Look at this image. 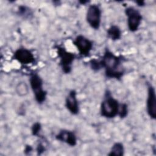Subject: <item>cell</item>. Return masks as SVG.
<instances>
[{
  "instance_id": "6da1fadb",
  "label": "cell",
  "mask_w": 156,
  "mask_h": 156,
  "mask_svg": "<svg viewBox=\"0 0 156 156\" xmlns=\"http://www.w3.org/2000/svg\"><path fill=\"white\" fill-rule=\"evenodd\" d=\"M100 62L102 68L105 69L107 77L121 80L124 74L122 57L117 56L109 49H106Z\"/></svg>"
},
{
  "instance_id": "7a4b0ae2",
  "label": "cell",
  "mask_w": 156,
  "mask_h": 156,
  "mask_svg": "<svg viewBox=\"0 0 156 156\" xmlns=\"http://www.w3.org/2000/svg\"><path fill=\"white\" fill-rule=\"evenodd\" d=\"M120 104L109 90H106L100 106L101 115L106 118H113L118 115Z\"/></svg>"
},
{
  "instance_id": "3957f363",
  "label": "cell",
  "mask_w": 156,
  "mask_h": 156,
  "mask_svg": "<svg viewBox=\"0 0 156 156\" xmlns=\"http://www.w3.org/2000/svg\"><path fill=\"white\" fill-rule=\"evenodd\" d=\"M29 82L36 102L39 104H43L46 99L48 93L43 88L42 79L38 74L32 73L30 76Z\"/></svg>"
},
{
  "instance_id": "277c9868",
  "label": "cell",
  "mask_w": 156,
  "mask_h": 156,
  "mask_svg": "<svg viewBox=\"0 0 156 156\" xmlns=\"http://www.w3.org/2000/svg\"><path fill=\"white\" fill-rule=\"evenodd\" d=\"M60 59L59 65L65 74H69L72 70V65L75 59L74 54L67 51L65 48L57 45L55 46Z\"/></svg>"
},
{
  "instance_id": "5b68a950",
  "label": "cell",
  "mask_w": 156,
  "mask_h": 156,
  "mask_svg": "<svg viewBox=\"0 0 156 156\" xmlns=\"http://www.w3.org/2000/svg\"><path fill=\"white\" fill-rule=\"evenodd\" d=\"M125 14L127 16L128 29L130 32L136 31L142 21L143 16L140 12L133 7H128L125 9Z\"/></svg>"
},
{
  "instance_id": "8992f818",
  "label": "cell",
  "mask_w": 156,
  "mask_h": 156,
  "mask_svg": "<svg viewBox=\"0 0 156 156\" xmlns=\"http://www.w3.org/2000/svg\"><path fill=\"white\" fill-rule=\"evenodd\" d=\"M101 10L97 4L90 5L86 13V20L89 26L95 29L98 30L101 22Z\"/></svg>"
},
{
  "instance_id": "52a82bcc",
  "label": "cell",
  "mask_w": 156,
  "mask_h": 156,
  "mask_svg": "<svg viewBox=\"0 0 156 156\" xmlns=\"http://www.w3.org/2000/svg\"><path fill=\"white\" fill-rule=\"evenodd\" d=\"M73 44L79 51V54L84 57L89 56L93 49V42L83 35H77L73 41Z\"/></svg>"
},
{
  "instance_id": "ba28073f",
  "label": "cell",
  "mask_w": 156,
  "mask_h": 156,
  "mask_svg": "<svg viewBox=\"0 0 156 156\" xmlns=\"http://www.w3.org/2000/svg\"><path fill=\"white\" fill-rule=\"evenodd\" d=\"M146 109L149 116L156 119V95L155 90L152 84L147 85V98L146 100Z\"/></svg>"
},
{
  "instance_id": "9c48e42d",
  "label": "cell",
  "mask_w": 156,
  "mask_h": 156,
  "mask_svg": "<svg viewBox=\"0 0 156 156\" xmlns=\"http://www.w3.org/2000/svg\"><path fill=\"white\" fill-rule=\"evenodd\" d=\"M13 58L22 65L32 64L35 60L33 53L26 48H19L16 49L13 53Z\"/></svg>"
},
{
  "instance_id": "30bf717a",
  "label": "cell",
  "mask_w": 156,
  "mask_h": 156,
  "mask_svg": "<svg viewBox=\"0 0 156 156\" xmlns=\"http://www.w3.org/2000/svg\"><path fill=\"white\" fill-rule=\"evenodd\" d=\"M65 107L72 115H77L79 112V104L77 99V93L74 90H71L65 99Z\"/></svg>"
},
{
  "instance_id": "8fae6325",
  "label": "cell",
  "mask_w": 156,
  "mask_h": 156,
  "mask_svg": "<svg viewBox=\"0 0 156 156\" xmlns=\"http://www.w3.org/2000/svg\"><path fill=\"white\" fill-rule=\"evenodd\" d=\"M55 139L72 147H74L77 144L76 135L74 132L69 130H60L55 135Z\"/></svg>"
},
{
  "instance_id": "7c38bea8",
  "label": "cell",
  "mask_w": 156,
  "mask_h": 156,
  "mask_svg": "<svg viewBox=\"0 0 156 156\" xmlns=\"http://www.w3.org/2000/svg\"><path fill=\"white\" fill-rule=\"evenodd\" d=\"M107 34L108 37L112 40L116 41L121 38L122 32L121 29L118 26L112 25L107 29Z\"/></svg>"
},
{
  "instance_id": "4fadbf2b",
  "label": "cell",
  "mask_w": 156,
  "mask_h": 156,
  "mask_svg": "<svg viewBox=\"0 0 156 156\" xmlns=\"http://www.w3.org/2000/svg\"><path fill=\"white\" fill-rule=\"evenodd\" d=\"M124 154V147L122 143L120 142H117L113 144L112 146L110 152L108 155H116V156H122Z\"/></svg>"
},
{
  "instance_id": "5bb4252c",
  "label": "cell",
  "mask_w": 156,
  "mask_h": 156,
  "mask_svg": "<svg viewBox=\"0 0 156 156\" xmlns=\"http://www.w3.org/2000/svg\"><path fill=\"white\" fill-rule=\"evenodd\" d=\"M15 91L18 96L20 97H24L28 94L29 89L27 84L24 82L21 81L17 83L15 87Z\"/></svg>"
},
{
  "instance_id": "9a60e30c",
  "label": "cell",
  "mask_w": 156,
  "mask_h": 156,
  "mask_svg": "<svg viewBox=\"0 0 156 156\" xmlns=\"http://www.w3.org/2000/svg\"><path fill=\"white\" fill-rule=\"evenodd\" d=\"M18 12L20 16H22L24 18H27L29 17L30 15H32V12L26 6L24 5L19 6Z\"/></svg>"
},
{
  "instance_id": "2e32d148",
  "label": "cell",
  "mask_w": 156,
  "mask_h": 156,
  "mask_svg": "<svg viewBox=\"0 0 156 156\" xmlns=\"http://www.w3.org/2000/svg\"><path fill=\"white\" fill-rule=\"evenodd\" d=\"M128 106L126 103H121L119 105L118 115L121 118H124L128 114Z\"/></svg>"
},
{
  "instance_id": "e0dca14e",
  "label": "cell",
  "mask_w": 156,
  "mask_h": 156,
  "mask_svg": "<svg viewBox=\"0 0 156 156\" xmlns=\"http://www.w3.org/2000/svg\"><path fill=\"white\" fill-rule=\"evenodd\" d=\"M89 63L90 68L94 71H98L101 69H102L100 60H98L96 59H92L90 61Z\"/></svg>"
},
{
  "instance_id": "ac0fdd59",
  "label": "cell",
  "mask_w": 156,
  "mask_h": 156,
  "mask_svg": "<svg viewBox=\"0 0 156 156\" xmlns=\"http://www.w3.org/2000/svg\"><path fill=\"white\" fill-rule=\"evenodd\" d=\"M41 130V125L39 122H36L32 126L31 132L34 136H38Z\"/></svg>"
},
{
  "instance_id": "d6986e66",
  "label": "cell",
  "mask_w": 156,
  "mask_h": 156,
  "mask_svg": "<svg viewBox=\"0 0 156 156\" xmlns=\"http://www.w3.org/2000/svg\"><path fill=\"white\" fill-rule=\"evenodd\" d=\"M36 150L37 152V155H41L46 151V148L42 143H39L37 144Z\"/></svg>"
},
{
  "instance_id": "ffe728a7",
  "label": "cell",
  "mask_w": 156,
  "mask_h": 156,
  "mask_svg": "<svg viewBox=\"0 0 156 156\" xmlns=\"http://www.w3.org/2000/svg\"><path fill=\"white\" fill-rule=\"evenodd\" d=\"M33 150V148L30 145H26L25 146V148H24V152L26 155H28V154H30V153Z\"/></svg>"
},
{
  "instance_id": "44dd1931",
  "label": "cell",
  "mask_w": 156,
  "mask_h": 156,
  "mask_svg": "<svg viewBox=\"0 0 156 156\" xmlns=\"http://www.w3.org/2000/svg\"><path fill=\"white\" fill-rule=\"evenodd\" d=\"M135 3L139 7H143L145 5V2L144 1H135Z\"/></svg>"
},
{
  "instance_id": "7402d4cb",
  "label": "cell",
  "mask_w": 156,
  "mask_h": 156,
  "mask_svg": "<svg viewBox=\"0 0 156 156\" xmlns=\"http://www.w3.org/2000/svg\"><path fill=\"white\" fill-rule=\"evenodd\" d=\"M79 3H80L82 5H85V4L88 3V2H89V1H79Z\"/></svg>"
}]
</instances>
